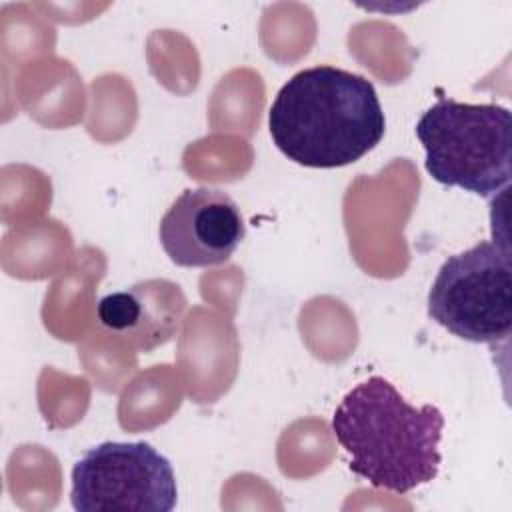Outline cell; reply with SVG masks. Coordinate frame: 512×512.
<instances>
[{"label":"cell","instance_id":"277c9868","mask_svg":"<svg viewBox=\"0 0 512 512\" xmlns=\"http://www.w3.org/2000/svg\"><path fill=\"white\" fill-rule=\"evenodd\" d=\"M428 316L450 334L494 344L512 330V264L504 240H482L448 256L430 292Z\"/></svg>","mask_w":512,"mask_h":512},{"label":"cell","instance_id":"8992f818","mask_svg":"<svg viewBox=\"0 0 512 512\" xmlns=\"http://www.w3.org/2000/svg\"><path fill=\"white\" fill-rule=\"evenodd\" d=\"M246 234L238 204L218 188H188L160 220L158 236L176 266L206 268L226 262Z\"/></svg>","mask_w":512,"mask_h":512},{"label":"cell","instance_id":"5b68a950","mask_svg":"<svg viewBox=\"0 0 512 512\" xmlns=\"http://www.w3.org/2000/svg\"><path fill=\"white\" fill-rule=\"evenodd\" d=\"M176 498L172 464L148 442H102L72 468L78 512H170Z\"/></svg>","mask_w":512,"mask_h":512},{"label":"cell","instance_id":"6da1fadb","mask_svg":"<svg viewBox=\"0 0 512 512\" xmlns=\"http://www.w3.org/2000/svg\"><path fill=\"white\" fill-rule=\"evenodd\" d=\"M268 128L288 160L308 168H340L380 144L386 120L370 80L324 64L296 72L278 90Z\"/></svg>","mask_w":512,"mask_h":512},{"label":"cell","instance_id":"52a82bcc","mask_svg":"<svg viewBox=\"0 0 512 512\" xmlns=\"http://www.w3.org/2000/svg\"><path fill=\"white\" fill-rule=\"evenodd\" d=\"M184 308L186 300L176 284L146 280L106 294L96 306V316L104 330L148 352L178 332Z\"/></svg>","mask_w":512,"mask_h":512},{"label":"cell","instance_id":"7a4b0ae2","mask_svg":"<svg viewBox=\"0 0 512 512\" xmlns=\"http://www.w3.org/2000/svg\"><path fill=\"white\" fill-rule=\"evenodd\" d=\"M442 428L436 406H412L382 376L354 386L332 416V432L350 456L348 468L374 488L396 494L436 478Z\"/></svg>","mask_w":512,"mask_h":512},{"label":"cell","instance_id":"3957f363","mask_svg":"<svg viewBox=\"0 0 512 512\" xmlns=\"http://www.w3.org/2000/svg\"><path fill=\"white\" fill-rule=\"evenodd\" d=\"M428 174L444 184L488 198L510 184L512 116L498 104L440 98L416 124Z\"/></svg>","mask_w":512,"mask_h":512}]
</instances>
